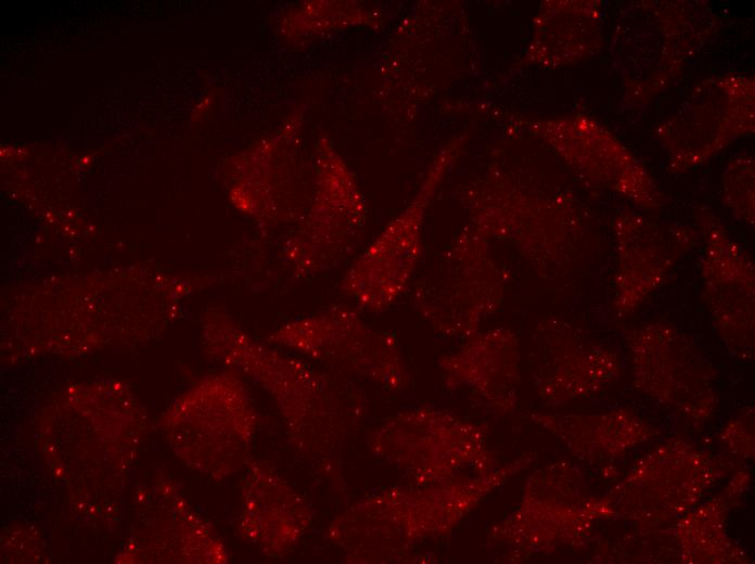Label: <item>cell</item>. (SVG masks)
Segmentation results:
<instances>
[{"label":"cell","mask_w":755,"mask_h":564,"mask_svg":"<svg viewBox=\"0 0 755 564\" xmlns=\"http://www.w3.org/2000/svg\"><path fill=\"white\" fill-rule=\"evenodd\" d=\"M231 325L215 326L230 347L228 356L272 397L292 428L302 432L299 440H310V449L322 448L323 433L330 430L325 421L331 424L350 413L360 398L357 389L344 377L261 344Z\"/></svg>","instance_id":"obj_1"},{"label":"cell","mask_w":755,"mask_h":564,"mask_svg":"<svg viewBox=\"0 0 755 564\" xmlns=\"http://www.w3.org/2000/svg\"><path fill=\"white\" fill-rule=\"evenodd\" d=\"M507 273L490 252L487 236L473 229L458 236L417 280L412 298L437 332L472 336L501 305Z\"/></svg>","instance_id":"obj_2"},{"label":"cell","mask_w":755,"mask_h":564,"mask_svg":"<svg viewBox=\"0 0 755 564\" xmlns=\"http://www.w3.org/2000/svg\"><path fill=\"white\" fill-rule=\"evenodd\" d=\"M268 342L391 389L405 387L409 380L395 338L370 328L355 309L345 305H333L285 322L270 333Z\"/></svg>","instance_id":"obj_3"},{"label":"cell","mask_w":755,"mask_h":564,"mask_svg":"<svg viewBox=\"0 0 755 564\" xmlns=\"http://www.w3.org/2000/svg\"><path fill=\"white\" fill-rule=\"evenodd\" d=\"M448 161L434 164L413 202L345 271L340 289L360 308L384 311L409 287L422 255L425 210Z\"/></svg>","instance_id":"obj_4"},{"label":"cell","mask_w":755,"mask_h":564,"mask_svg":"<svg viewBox=\"0 0 755 564\" xmlns=\"http://www.w3.org/2000/svg\"><path fill=\"white\" fill-rule=\"evenodd\" d=\"M362 219L361 198L350 177L340 167L328 169L309 221L282 252L290 275L305 280L340 266L354 251Z\"/></svg>","instance_id":"obj_5"},{"label":"cell","mask_w":755,"mask_h":564,"mask_svg":"<svg viewBox=\"0 0 755 564\" xmlns=\"http://www.w3.org/2000/svg\"><path fill=\"white\" fill-rule=\"evenodd\" d=\"M704 298L720 326L752 328L754 266L738 246L709 243L702 262Z\"/></svg>","instance_id":"obj_6"},{"label":"cell","mask_w":755,"mask_h":564,"mask_svg":"<svg viewBox=\"0 0 755 564\" xmlns=\"http://www.w3.org/2000/svg\"><path fill=\"white\" fill-rule=\"evenodd\" d=\"M516 362L512 333L497 329L474 335L464 348L445 358L442 368L449 385L466 386L485 399L500 400L512 392Z\"/></svg>","instance_id":"obj_7"},{"label":"cell","mask_w":755,"mask_h":564,"mask_svg":"<svg viewBox=\"0 0 755 564\" xmlns=\"http://www.w3.org/2000/svg\"><path fill=\"white\" fill-rule=\"evenodd\" d=\"M267 470L255 473L256 487L248 491V536L266 553H279L294 546L305 533L310 514L303 498Z\"/></svg>","instance_id":"obj_8"}]
</instances>
